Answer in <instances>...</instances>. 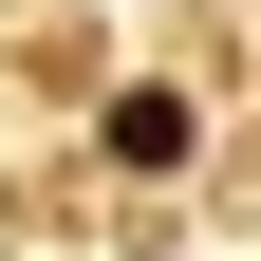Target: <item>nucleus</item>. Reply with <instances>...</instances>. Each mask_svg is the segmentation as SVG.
<instances>
[{
  "mask_svg": "<svg viewBox=\"0 0 261 261\" xmlns=\"http://www.w3.org/2000/svg\"><path fill=\"white\" fill-rule=\"evenodd\" d=\"M112 168H187V93H112Z\"/></svg>",
  "mask_w": 261,
  "mask_h": 261,
  "instance_id": "obj_1",
  "label": "nucleus"
}]
</instances>
